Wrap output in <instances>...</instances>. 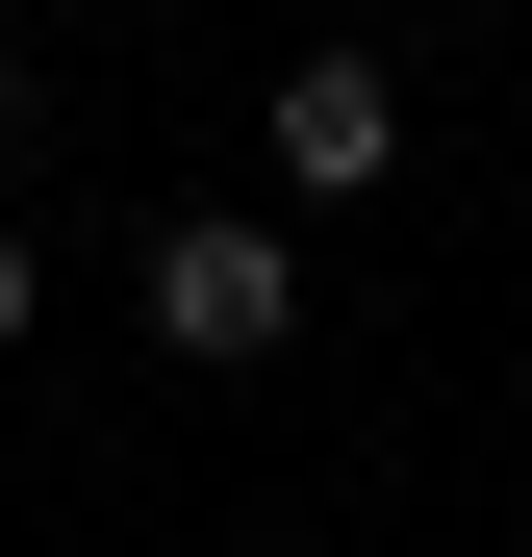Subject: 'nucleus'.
<instances>
[{
	"label": "nucleus",
	"instance_id": "obj_2",
	"mask_svg": "<svg viewBox=\"0 0 532 557\" xmlns=\"http://www.w3.org/2000/svg\"><path fill=\"white\" fill-rule=\"evenodd\" d=\"M280 177H330V203L406 177V76H381V51H280Z\"/></svg>",
	"mask_w": 532,
	"mask_h": 557
},
{
	"label": "nucleus",
	"instance_id": "obj_1",
	"mask_svg": "<svg viewBox=\"0 0 532 557\" xmlns=\"http://www.w3.org/2000/svg\"><path fill=\"white\" fill-rule=\"evenodd\" d=\"M280 330H305V253L280 228H203V203L152 228V355L177 381H228V355H280Z\"/></svg>",
	"mask_w": 532,
	"mask_h": 557
},
{
	"label": "nucleus",
	"instance_id": "obj_4",
	"mask_svg": "<svg viewBox=\"0 0 532 557\" xmlns=\"http://www.w3.org/2000/svg\"><path fill=\"white\" fill-rule=\"evenodd\" d=\"M26 102H51V76H26V51H0V152H26Z\"/></svg>",
	"mask_w": 532,
	"mask_h": 557
},
{
	"label": "nucleus",
	"instance_id": "obj_3",
	"mask_svg": "<svg viewBox=\"0 0 532 557\" xmlns=\"http://www.w3.org/2000/svg\"><path fill=\"white\" fill-rule=\"evenodd\" d=\"M26 305H51V278H26V228H0V355H26Z\"/></svg>",
	"mask_w": 532,
	"mask_h": 557
}]
</instances>
